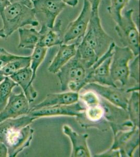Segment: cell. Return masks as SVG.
<instances>
[{
	"label": "cell",
	"mask_w": 140,
	"mask_h": 157,
	"mask_svg": "<svg viewBox=\"0 0 140 157\" xmlns=\"http://www.w3.org/2000/svg\"><path fill=\"white\" fill-rule=\"evenodd\" d=\"M79 101L81 102L85 107L96 105L100 103V97L94 91H84L79 93Z\"/></svg>",
	"instance_id": "cell-27"
},
{
	"label": "cell",
	"mask_w": 140,
	"mask_h": 157,
	"mask_svg": "<svg viewBox=\"0 0 140 157\" xmlns=\"http://www.w3.org/2000/svg\"><path fill=\"white\" fill-rule=\"evenodd\" d=\"M63 132L69 138L72 144V152L71 157H91V151L87 145V134H80L70 127L69 125L63 126Z\"/></svg>",
	"instance_id": "cell-15"
},
{
	"label": "cell",
	"mask_w": 140,
	"mask_h": 157,
	"mask_svg": "<svg viewBox=\"0 0 140 157\" xmlns=\"http://www.w3.org/2000/svg\"><path fill=\"white\" fill-rule=\"evenodd\" d=\"M29 1H32L30 0H10V2L11 3H14V2H29Z\"/></svg>",
	"instance_id": "cell-36"
},
{
	"label": "cell",
	"mask_w": 140,
	"mask_h": 157,
	"mask_svg": "<svg viewBox=\"0 0 140 157\" xmlns=\"http://www.w3.org/2000/svg\"><path fill=\"white\" fill-rule=\"evenodd\" d=\"M95 52L98 58L105 54L112 43V37L103 29L99 12H92L85 35L82 38Z\"/></svg>",
	"instance_id": "cell-4"
},
{
	"label": "cell",
	"mask_w": 140,
	"mask_h": 157,
	"mask_svg": "<svg viewBox=\"0 0 140 157\" xmlns=\"http://www.w3.org/2000/svg\"><path fill=\"white\" fill-rule=\"evenodd\" d=\"M35 120L28 114L0 123L1 141L7 147L8 157H16L30 146L34 132L30 125Z\"/></svg>",
	"instance_id": "cell-1"
},
{
	"label": "cell",
	"mask_w": 140,
	"mask_h": 157,
	"mask_svg": "<svg viewBox=\"0 0 140 157\" xmlns=\"http://www.w3.org/2000/svg\"><path fill=\"white\" fill-rule=\"evenodd\" d=\"M139 127L118 130L114 133V141L110 149L119 150L121 157H132L139 146Z\"/></svg>",
	"instance_id": "cell-10"
},
{
	"label": "cell",
	"mask_w": 140,
	"mask_h": 157,
	"mask_svg": "<svg viewBox=\"0 0 140 157\" xmlns=\"http://www.w3.org/2000/svg\"><path fill=\"white\" fill-rule=\"evenodd\" d=\"M4 34L6 39L13 33L26 25L32 27L39 26L32 1L12 3L4 10L2 15Z\"/></svg>",
	"instance_id": "cell-2"
},
{
	"label": "cell",
	"mask_w": 140,
	"mask_h": 157,
	"mask_svg": "<svg viewBox=\"0 0 140 157\" xmlns=\"http://www.w3.org/2000/svg\"><path fill=\"white\" fill-rule=\"evenodd\" d=\"M133 57V52L128 47L115 46L110 64V76L114 83L119 82L122 88L129 82V65Z\"/></svg>",
	"instance_id": "cell-6"
},
{
	"label": "cell",
	"mask_w": 140,
	"mask_h": 157,
	"mask_svg": "<svg viewBox=\"0 0 140 157\" xmlns=\"http://www.w3.org/2000/svg\"><path fill=\"white\" fill-rule=\"evenodd\" d=\"M133 13L132 9L126 11L115 29L123 45L131 50L135 57L140 53V34L133 21Z\"/></svg>",
	"instance_id": "cell-5"
},
{
	"label": "cell",
	"mask_w": 140,
	"mask_h": 157,
	"mask_svg": "<svg viewBox=\"0 0 140 157\" xmlns=\"http://www.w3.org/2000/svg\"><path fill=\"white\" fill-rule=\"evenodd\" d=\"M115 45V42L112 43L108 50L88 69L86 78L87 84L94 82L105 86H117L112 80L110 72L112 56Z\"/></svg>",
	"instance_id": "cell-7"
},
{
	"label": "cell",
	"mask_w": 140,
	"mask_h": 157,
	"mask_svg": "<svg viewBox=\"0 0 140 157\" xmlns=\"http://www.w3.org/2000/svg\"><path fill=\"white\" fill-rule=\"evenodd\" d=\"M30 1H33V0H30Z\"/></svg>",
	"instance_id": "cell-38"
},
{
	"label": "cell",
	"mask_w": 140,
	"mask_h": 157,
	"mask_svg": "<svg viewBox=\"0 0 140 157\" xmlns=\"http://www.w3.org/2000/svg\"><path fill=\"white\" fill-rule=\"evenodd\" d=\"M62 1L66 4V6L74 7L78 6L79 0H62Z\"/></svg>",
	"instance_id": "cell-34"
},
{
	"label": "cell",
	"mask_w": 140,
	"mask_h": 157,
	"mask_svg": "<svg viewBox=\"0 0 140 157\" xmlns=\"http://www.w3.org/2000/svg\"><path fill=\"white\" fill-rule=\"evenodd\" d=\"M0 140H1V133H0Z\"/></svg>",
	"instance_id": "cell-37"
},
{
	"label": "cell",
	"mask_w": 140,
	"mask_h": 157,
	"mask_svg": "<svg viewBox=\"0 0 140 157\" xmlns=\"http://www.w3.org/2000/svg\"><path fill=\"white\" fill-rule=\"evenodd\" d=\"M48 49L46 47L37 45L33 49L32 55L30 56V63L29 66L32 72V83L35 80L38 69L43 63V61L44 60Z\"/></svg>",
	"instance_id": "cell-24"
},
{
	"label": "cell",
	"mask_w": 140,
	"mask_h": 157,
	"mask_svg": "<svg viewBox=\"0 0 140 157\" xmlns=\"http://www.w3.org/2000/svg\"><path fill=\"white\" fill-rule=\"evenodd\" d=\"M139 90H133L130 93L127 111L129 118L133 125L139 127V105H140V94Z\"/></svg>",
	"instance_id": "cell-22"
},
{
	"label": "cell",
	"mask_w": 140,
	"mask_h": 157,
	"mask_svg": "<svg viewBox=\"0 0 140 157\" xmlns=\"http://www.w3.org/2000/svg\"><path fill=\"white\" fill-rule=\"evenodd\" d=\"M33 8L38 20H41V26L51 29L55 25L58 16L66 9L62 0H33Z\"/></svg>",
	"instance_id": "cell-8"
},
{
	"label": "cell",
	"mask_w": 140,
	"mask_h": 157,
	"mask_svg": "<svg viewBox=\"0 0 140 157\" xmlns=\"http://www.w3.org/2000/svg\"><path fill=\"white\" fill-rule=\"evenodd\" d=\"M94 157H120V154L119 150H113L112 149H109L106 151L102 152L101 154H97L94 155Z\"/></svg>",
	"instance_id": "cell-30"
},
{
	"label": "cell",
	"mask_w": 140,
	"mask_h": 157,
	"mask_svg": "<svg viewBox=\"0 0 140 157\" xmlns=\"http://www.w3.org/2000/svg\"><path fill=\"white\" fill-rule=\"evenodd\" d=\"M9 1H10V0H9Z\"/></svg>",
	"instance_id": "cell-39"
},
{
	"label": "cell",
	"mask_w": 140,
	"mask_h": 157,
	"mask_svg": "<svg viewBox=\"0 0 140 157\" xmlns=\"http://www.w3.org/2000/svg\"><path fill=\"white\" fill-rule=\"evenodd\" d=\"M30 56H20L18 58L9 62L0 69V76L11 77L20 70L30 66Z\"/></svg>",
	"instance_id": "cell-23"
},
{
	"label": "cell",
	"mask_w": 140,
	"mask_h": 157,
	"mask_svg": "<svg viewBox=\"0 0 140 157\" xmlns=\"http://www.w3.org/2000/svg\"><path fill=\"white\" fill-rule=\"evenodd\" d=\"M76 54L87 69L91 68L99 58L94 50L83 39L77 45Z\"/></svg>",
	"instance_id": "cell-21"
},
{
	"label": "cell",
	"mask_w": 140,
	"mask_h": 157,
	"mask_svg": "<svg viewBox=\"0 0 140 157\" xmlns=\"http://www.w3.org/2000/svg\"><path fill=\"white\" fill-rule=\"evenodd\" d=\"M8 157V150L6 144L0 140V157Z\"/></svg>",
	"instance_id": "cell-32"
},
{
	"label": "cell",
	"mask_w": 140,
	"mask_h": 157,
	"mask_svg": "<svg viewBox=\"0 0 140 157\" xmlns=\"http://www.w3.org/2000/svg\"><path fill=\"white\" fill-rule=\"evenodd\" d=\"M139 55L135 57V58L129 65V78H133L137 84H139Z\"/></svg>",
	"instance_id": "cell-28"
},
{
	"label": "cell",
	"mask_w": 140,
	"mask_h": 157,
	"mask_svg": "<svg viewBox=\"0 0 140 157\" xmlns=\"http://www.w3.org/2000/svg\"><path fill=\"white\" fill-rule=\"evenodd\" d=\"M19 57L20 56L11 54L3 48H0V69L8 63Z\"/></svg>",
	"instance_id": "cell-29"
},
{
	"label": "cell",
	"mask_w": 140,
	"mask_h": 157,
	"mask_svg": "<svg viewBox=\"0 0 140 157\" xmlns=\"http://www.w3.org/2000/svg\"><path fill=\"white\" fill-rule=\"evenodd\" d=\"M30 104L23 91L18 94L12 92L6 106L0 112V123L28 114Z\"/></svg>",
	"instance_id": "cell-13"
},
{
	"label": "cell",
	"mask_w": 140,
	"mask_h": 157,
	"mask_svg": "<svg viewBox=\"0 0 140 157\" xmlns=\"http://www.w3.org/2000/svg\"><path fill=\"white\" fill-rule=\"evenodd\" d=\"M17 84L9 77H6L0 83V112L5 107L12 90Z\"/></svg>",
	"instance_id": "cell-25"
},
{
	"label": "cell",
	"mask_w": 140,
	"mask_h": 157,
	"mask_svg": "<svg viewBox=\"0 0 140 157\" xmlns=\"http://www.w3.org/2000/svg\"><path fill=\"white\" fill-rule=\"evenodd\" d=\"M61 27L62 21L61 20L55 22V25L51 29L41 26L39 30L41 36L38 45L49 48L63 44V34Z\"/></svg>",
	"instance_id": "cell-19"
},
{
	"label": "cell",
	"mask_w": 140,
	"mask_h": 157,
	"mask_svg": "<svg viewBox=\"0 0 140 157\" xmlns=\"http://www.w3.org/2000/svg\"><path fill=\"white\" fill-rule=\"evenodd\" d=\"M11 3L9 0H0V16L2 15L6 8Z\"/></svg>",
	"instance_id": "cell-33"
},
{
	"label": "cell",
	"mask_w": 140,
	"mask_h": 157,
	"mask_svg": "<svg viewBox=\"0 0 140 157\" xmlns=\"http://www.w3.org/2000/svg\"><path fill=\"white\" fill-rule=\"evenodd\" d=\"M0 38L6 39V35L4 34L3 29H0Z\"/></svg>",
	"instance_id": "cell-35"
},
{
	"label": "cell",
	"mask_w": 140,
	"mask_h": 157,
	"mask_svg": "<svg viewBox=\"0 0 140 157\" xmlns=\"http://www.w3.org/2000/svg\"><path fill=\"white\" fill-rule=\"evenodd\" d=\"M57 73L62 91L79 93L87 84L88 69L76 54Z\"/></svg>",
	"instance_id": "cell-3"
},
{
	"label": "cell",
	"mask_w": 140,
	"mask_h": 157,
	"mask_svg": "<svg viewBox=\"0 0 140 157\" xmlns=\"http://www.w3.org/2000/svg\"><path fill=\"white\" fill-rule=\"evenodd\" d=\"M20 40L18 48L34 49L39 43L41 34L35 28L25 29L21 28L18 29Z\"/></svg>",
	"instance_id": "cell-20"
},
{
	"label": "cell",
	"mask_w": 140,
	"mask_h": 157,
	"mask_svg": "<svg viewBox=\"0 0 140 157\" xmlns=\"http://www.w3.org/2000/svg\"><path fill=\"white\" fill-rule=\"evenodd\" d=\"M82 90L94 91L99 97L112 104L127 111L130 93L127 92L124 88L105 86L92 82L86 84Z\"/></svg>",
	"instance_id": "cell-9"
},
{
	"label": "cell",
	"mask_w": 140,
	"mask_h": 157,
	"mask_svg": "<svg viewBox=\"0 0 140 157\" xmlns=\"http://www.w3.org/2000/svg\"><path fill=\"white\" fill-rule=\"evenodd\" d=\"M80 125L85 128H96L103 132H106L110 126L106 118V109L103 104L85 107L81 114L76 117Z\"/></svg>",
	"instance_id": "cell-12"
},
{
	"label": "cell",
	"mask_w": 140,
	"mask_h": 157,
	"mask_svg": "<svg viewBox=\"0 0 140 157\" xmlns=\"http://www.w3.org/2000/svg\"><path fill=\"white\" fill-rule=\"evenodd\" d=\"M92 9L87 0H84L82 10L78 17L67 26L63 34V44L76 40L78 44L82 40L87 30L91 19Z\"/></svg>",
	"instance_id": "cell-11"
},
{
	"label": "cell",
	"mask_w": 140,
	"mask_h": 157,
	"mask_svg": "<svg viewBox=\"0 0 140 157\" xmlns=\"http://www.w3.org/2000/svg\"><path fill=\"white\" fill-rule=\"evenodd\" d=\"M90 4L92 12H99V7L101 0H87Z\"/></svg>",
	"instance_id": "cell-31"
},
{
	"label": "cell",
	"mask_w": 140,
	"mask_h": 157,
	"mask_svg": "<svg viewBox=\"0 0 140 157\" xmlns=\"http://www.w3.org/2000/svg\"><path fill=\"white\" fill-rule=\"evenodd\" d=\"M78 44H62L59 45L58 51L48 67L50 73H57L64 65L75 55Z\"/></svg>",
	"instance_id": "cell-18"
},
{
	"label": "cell",
	"mask_w": 140,
	"mask_h": 157,
	"mask_svg": "<svg viewBox=\"0 0 140 157\" xmlns=\"http://www.w3.org/2000/svg\"><path fill=\"white\" fill-rule=\"evenodd\" d=\"M130 0H110V4L107 7V11L116 24L120 21L122 11Z\"/></svg>",
	"instance_id": "cell-26"
},
{
	"label": "cell",
	"mask_w": 140,
	"mask_h": 157,
	"mask_svg": "<svg viewBox=\"0 0 140 157\" xmlns=\"http://www.w3.org/2000/svg\"><path fill=\"white\" fill-rule=\"evenodd\" d=\"M78 95L79 93L72 91L60 93H49L47 95L46 98L42 102L30 108V110L52 106L70 105L75 103L78 102Z\"/></svg>",
	"instance_id": "cell-17"
},
{
	"label": "cell",
	"mask_w": 140,
	"mask_h": 157,
	"mask_svg": "<svg viewBox=\"0 0 140 157\" xmlns=\"http://www.w3.org/2000/svg\"><path fill=\"white\" fill-rule=\"evenodd\" d=\"M32 71L29 67L20 70L9 77L17 86L21 87L30 103L34 102L37 97V92L32 86Z\"/></svg>",
	"instance_id": "cell-16"
},
{
	"label": "cell",
	"mask_w": 140,
	"mask_h": 157,
	"mask_svg": "<svg viewBox=\"0 0 140 157\" xmlns=\"http://www.w3.org/2000/svg\"><path fill=\"white\" fill-rule=\"evenodd\" d=\"M84 109L85 106L78 101L75 103L70 105L52 106L30 110L28 115L36 120L39 118L58 116H74L76 117L81 114Z\"/></svg>",
	"instance_id": "cell-14"
}]
</instances>
